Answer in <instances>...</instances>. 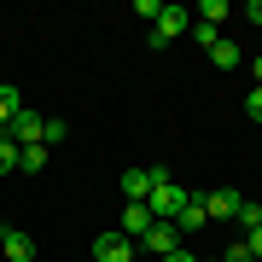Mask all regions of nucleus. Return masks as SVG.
Returning a JSON list of instances; mask_svg holds the SVG:
<instances>
[{
    "mask_svg": "<svg viewBox=\"0 0 262 262\" xmlns=\"http://www.w3.org/2000/svg\"><path fill=\"white\" fill-rule=\"evenodd\" d=\"M181 204H187V192L175 187V175H169V163H158V187H151L146 198V210H151V222H175Z\"/></svg>",
    "mask_w": 262,
    "mask_h": 262,
    "instance_id": "nucleus-1",
    "label": "nucleus"
},
{
    "mask_svg": "<svg viewBox=\"0 0 262 262\" xmlns=\"http://www.w3.org/2000/svg\"><path fill=\"white\" fill-rule=\"evenodd\" d=\"M41 128H47V117H41V111H18V117L6 122V140L18 146V151H24V146H41Z\"/></svg>",
    "mask_w": 262,
    "mask_h": 262,
    "instance_id": "nucleus-2",
    "label": "nucleus"
},
{
    "mask_svg": "<svg viewBox=\"0 0 262 262\" xmlns=\"http://www.w3.org/2000/svg\"><path fill=\"white\" fill-rule=\"evenodd\" d=\"M187 6H163L158 12V24H151V47H169V41H175V35H187Z\"/></svg>",
    "mask_w": 262,
    "mask_h": 262,
    "instance_id": "nucleus-3",
    "label": "nucleus"
},
{
    "mask_svg": "<svg viewBox=\"0 0 262 262\" xmlns=\"http://www.w3.org/2000/svg\"><path fill=\"white\" fill-rule=\"evenodd\" d=\"M151 187H158V163L151 169H122V198H128V204H146Z\"/></svg>",
    "mask_w": 262,
    "mask_h": 262,
    "instance_id": "nucleus-4",
    "label": "nucleus"
},
{
    "mask_svg": "<svg viewBox=\"0 0 262 262\" xmlns=\"http://www.w3.org/2000/svg\"><path fill=\"white\" fill-rule=\"evenodd\" d=\"M134 251H140V245L122 239V233H99L94 239V262H134Z\"/></svg>",
    "mask_w": 262,
    "mask_h": 262,
    "instance_id": "nucleus-5",
    "label": "nucleus"
},
{
    "mask_svg": "<svg viewBox=\"0 0 262 262\" xmlns=\"http://www.w3.org/2000/svg\"><path fill=\"white\" fill-rule=\"evenodd\" d=\"M0 256L6 262H35V239L24 227H0Z\"/></svg>",
    "mask_w": 262,
    "mask_h": 262,
    "instance_id": "nucleus-6",
    "label": "nucleus"
},
{
    "mask_svg": "<svg viewBox=\"0 0 262 262\" xmlns=\"http://www.w3.org/2000/svg\"><path fill=\"white\" fill-rule=\"evenodd\" d=\"M198 204H204V215H210V222H233L239 192H233V187H215V192H204V198H198Z\"/></svg>",
    "mask_w": 262,
    "mask_h": 262,
    "instance_id": "nucleus-7",
    "label": "nucleus"
},
{
    "mask_svg": "<svg viewBox=\"0 0 262 262\" xmlns=\"http://www.w3.org/2000/svg\"><path fill=\"white\" fill-rule=\"evenodd\" d=\"M140 245H146V251H158V256H169V251H181V233H175V222H151Z\"/></svg>",
    "mask_w": 262,
    "mask_h": 262,
    "instance_id": "nucleus-8",
    "label": "nucleus"
},
{
    "mask_svg": "<svg viewBox=\"0 0 262 262\" xmlns=\"http://www.w3.org/2000/svg\"><path fill=\"white\" fill-rule=\"evenodd\" d=\"M146 227H151V210H146V204H122V227H117L122 239L140 245V239H146Z\"/></svg>",
    "mask_w": 262,
    "mask_h": 262,
    "instance_id": "nucleus-9",
    "label": "nucleus"
},
{
    "mask_svg": "<svg viewBox=\"0 0 262 262\" xmlns=\"http://www.w3.org/2000/svg\"><path fill=\"white\" fill-rule=\"evenodd\" d=\"M198 227H210V215H204V204H198V198H187V204H181V215H175V233H198Z\"/></svg>",
    "mask_w": 262,
    "mask_h": 262,
    "instance_id": "nucleus-10",
    "label": "nucleus"
},
{
    "mask_svg": "<svg viewBox=\"0 0 262 262\" xmlns=\"http://www.w3.org/2000/svg\"><path fill=\"white\" fill-rule=\"evenodd\" d=\"M210 64H215V70H239V64H245V53L222 35V41H215V53H210Z\"/></svg>",
    "mask_w": 262,
    "mask_h": 262,
    "instance_id": "nucleus-11",
    "label": "nucleus"
},
{
    "mask_svg": "<svg viewBox=\"0 0 262 262\" xmlns=\"http://www.w3.org/2000/svg\"><path fill=\"white\" fill-rule=\"evenodd\" d=\"M227 18H233V12H227V0H198V24H215V29H222Z\"/></svg>",
    "mask_w": 262,
    "mask_h": 262,
    "instance_id": "nucleus-12",
    "label": "nucleus"
},
{
    "mask_svg": "<svg viewBox=\"0 0 262 262\" xmlns=\"http://www.w3.org/2000/svg\"><path fill=\"white\" fill-rule=\"evenodd\" d=\"M18 169H24V175H41V169H47V146H24Z\"/></svg>",
    "mask_w": 262,
    "mask_h": 262,
    "instance_id": "nucleus-13",
    "label": "nucleus"
},
{
    "mask_svg": "<svg viewBox=\"0 0 262 262\" xmlns=\"http://www.w3.org/2000/svg\"><path fill=\"white\" fill-rule=\"evenodd\" d=\"M233 222L251 233V227H262V204H251V198H239V210H233Z\"/></svg>",
    "mask_w": 262,
    "mask_h": 262,
    "instance_id": "nucleus-14",
    "label": "nucleus"
},
{
    "mask_svg": "<svg viewBox=\"0 0 262 262\" xmlns=\"http://www.w3.org/2000/svg\"><path fill=\"white\" fill-rule=\"evenodd\" d=\"M24 111V99H18V88H0V128H6L12 117Z\"/></svg>",
    "mask_w": 262,
    "mask_h": 262,
    "instance_id": "nucleus-15",
    "label": "nucleus"
},
{
    "mask_svg": "<svg viewBox=\"0 0 262 262\" xmlns=\"http://www.w3.org/2000/svg\"><path fill=\"white\" fill-rule=\"evenodd\" d=\"M192 41H198L204 53H215V41H222V29H215V24H192Z\"/></svg>",
    "mask_w": 262,
    "mask_h": 262,
    "instance_id": "nucleus-16",
    "label": "nucleus"
},
{
    "mask_svg": "<svg viewBox=\"0 0 262 262\" xmlns=\"http://www.w3.org/2000/svg\"><path fill=\"white\" fill-rule=\"evenodd\" d=\"M18 158H24V151H18V146H12V140H6V134H0V175H12V169H18Z\"/></svg>",
    "mask_w": 262,
    "mask_h": 262,
    "instance_id": "nucleus-17",
    "label": "nucleus"
},
{
    "mask_svg": "<svg viewBox=\"0 0 262 262\" xmlns=\"http://www.w3.org/2000/svg\"><path fill=\"white\" fill-rule=\"evenodd\" d=\"M58 140H64V122L47 117V128H41V146H58Z\"/></svg>",
    "mask_w": 262,
    "mask_h": 262,
    "instance_id": "nucleus-18",
    "label": "nucleus"
},
{
    "mask_svg": "<svg viewBox=\"0 0 262 262\" xmlns=\"http://www.w3.org/2000/svg\"><path fill=\"white\" fill-rule=\"evenodd\" d=\"M245 117L262 122V88H251V94H245Z\"/></svg>",
    "mask_w": 262,
    "mask_h": 262,
    "instance_id": "nucleus-19",
    "label": "nucleus"
},
{
    "mask_svg": "<svg viewBox=\"0 0 262 262\" xmlns=\"http://www.w3.org/2000/svg\"><path fill=\"white\" fill-rule=\"evenodd\" d=\"M222 262H251V245H245V239H239V245H227V251H222Z\"/></svg>",
    "mask_w": 262,
    "mask_h": 262,
    "instance_id": "nucleus-20",
    "label": "nucleus"
},
{
    "mask_svg": "<svg viewBox=\"0 0 262 262\" xmlns=\"http://www.w3.org/2000/svg\"><path fill=\"white\" fill-rule=\"evenodd\" d=\"M245 245H251V262H262V227H251V233H245Z\"/></svg>",
    "mask_w": 262,
    "mask_h": 262,
    "instance_id": "nucleus-21",
    "label": "nucleus"
},
{
    "mask_svg": "<svg viewBox=\"0 0 262 262\" xmlns=\"http://www.w3.org/2000/svg\"><path fill=\"white\" fill-rule=\"evenodd\" d=\"M158 262H198V256L187 251V245H181V251H169V256H158Z\"/></svg>",
    "mask_w": 262,
    "mask_h": 262,
    "instance_id": "nucleus-22",
    "label": "nucleus"
},
{
    "mask_svg": "<svg viewBox=\"0 0 262 262\" xmlns=\"http://www.w3.org/2000/svg\"><path fill=\"white\" fill-rule=\"evenodd\" d=\"M245 18H251V24H262V0H251V6H245Z\"/></svg>",
    "mask_w": 262,
    "mask_h": 262,
    "instance_id": "nucleus-23",
    "label": "nucleus"
},
{
    "mask_svg": "<svg viewBox=\"0 0 262 262\" xmlns=\"http://www.w3.org/2000/svg\"><path fill=\"white\" fill-rule=\"evenodd\" d=\"M251 76H256V88H262V58H251Z\"/></svg>",
    "mask_w": 262,
    "mask_h": 262,
    "instance_id": "nucleus-24",
    "label": "nucleus"
},
{
    "mask_svg": "<svg viewBox=\"0 0 262 262\" xmlns=\"http://www.w3.org/2000/svg\"><path fill=\"white\" fill-rule=\"evenodd\" d=\"M210 262H222V256H210Z\"/></svg>",
    "mask_w": 262,
    "mask_h": 262,
    "instance_id": "nucleus-25",
    "label": "nucleus"
}]
</instances>
